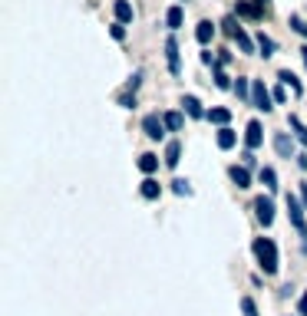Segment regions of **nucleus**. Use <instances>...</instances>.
Segmentation results:
<instances>
[{
	"label": "nucleus",
	"mask_w": 307,
	"mask_h": 316,
	"mask_svg": "<svg viewBox=\"0 0 307 316\" xmlns=\"http://www.w3.org/2000/svg\"><path fill=\"white\" fill-rule=\"evenodd\" d=\"M251 250H254L258 267L264 270V277H274V273H277V267H281V257H277V244L271 241V237H254Z\"/></svg>",
	"instance_id": "f257e3e1"
},
{
	"label": "nucleus",
	"mask_w": 307,
	"mask_h": 316,
	"mask_svg": "<svg viewBox=\"0 0 307 316\" xmlns=\"http://www.w3.org/2000/svg\"><path fill=\"white\" fill-rule=\"evenodd\" d=\"M142 132H145V138H152V142H162L165 132H169V125H165V119L159 116V112H149V116L142 119Z\"/></svg>",
	"instance_id": "f03ea898"
},
{
	"label": "nucleus",
	"mask_w": 307,
	"mask_h": 316,
	"mask_svg": "<svg viewBox=\"0 0 307 316\" xmlns=\"http://www.w3.org/2000/svg\"><path fill=\"white\" fill-rule=\"evenodd\" d=\"M274 96H271V89L264 86L261 79H251V105H254V109H261V112H271L274 109Z\"/></svg>",
	"instance_id": "7ed1b4c3"
},
{
	"label": "nucleus",
	"mask_w": 307,
	"mask_h": 316,
	"mask_svg": "<svg viewBox=\"0 0 307 316\" xmlns=\"http://www.w3.org/2000/svg\"><path fill=\"white\" fill-rule=\"evenodd\" d=\"M304 201L297 198V194H288V217H291V227L301 231V234H307V221H304Z\"/></svg>",
	"instance_id": "20e7f679"
},
{
	"label": "nucleus",
	"mask_w": 307,
	"mask_h": 316,
	"mask_svg": "<svg viewBox=\"0 0 307 316\" xmlns=\"http://www.w3.org/2000/svg\"><path fill=\"white\" fill-rule=\"evenodd\" d=\"M254 217H258V224H261V227H271V224H274V201L271 198H254Z\"/></svg>",
	"instance_id": "39448f33"
},
{
	"label": "nucleus",
	"mask_w": 307,
	"mask_h": 316,
	"mask_svg": "<svg viewBox=\"0 0 307 316\" xmlns=\"http://www.w3.org/2000/svg\"><path fill=\"white\" fill-rule=\"evenodd\" d=\"M271 142H274V152L281 158H297L294 155V145H297L294 135H288V132H274V138H271Z\"/></svg>",
	"instance_id": "423d86ee"
},
{
	"label": "nucleus",
	"mask_w": 307,
	"mask_h": 316,
	"mask_svg": "<svg viewBox=\"0 0 307 316\" xmlns=\"http://www.w3.org/2000/svg\"><path fill=\"white\" fill-rule=\"evenodd\" d=\"M165 63H169V73H172V76L182 73V56H178V40H175V37L165 40Z\"/></svg>",
	"instance_id": "0eeeda50"
},
{
	"label": "nucleus",
	"mask_w": 307,
	"mask_h": 316,
	"mask_svg": "<svg viewBox=\"0 0 307 316\" xmlns=\"http://www.w3.org/2000/svg\"><path fill=\"white\" fill-rule=\"evenodd\" d=\"M261 142H264V129L258 119H251L245 129V149H261Z\"/></svg>",
	"instance_id": "6e6552de"
},
{
	"label": "nucleus",
	"mask_w": 307,
	"mask_h": 316,
	"mask_svg": "<svg viewBox=\"0 0 307 316\" xmlns=\"http://www.w3.org/2000/svg\"><path fill=\"white\" fill-rule=\"evenodd\" d=\"M215 33H218V26H215L212 20H201V23L195 26V40H198L201 46H208V43H212V40H215Z\"/></svg>",
	"instance_id": "1a4fd4ad"
},
{
	"label": "nucleus",
	"mask_w": 307,
	"mask_h": 316,
	"mask_svg": "<svg viewBox=\"0 0 307 316\" xmlns=\"http://www.w3.org/2000/svg\"><path fill=\"white\" fill-rule=\"evenodd\" d=\"M261 7H258L254 4V0H251V4H248V0H238V4H235V17H248V20H261Z\"/></svg>",
	"instance_id": "9d476101"
},
{
	"label": "nucleus",
	"mask_w": 307,
	"mask_h": 316,
	"mask_svg": "<svg viewBox=\"0 0 307 316\" xmlns=\"http://www.w3.org/2000/svg\"><path fill=\"white\" fill-rule=\"evenodd\" d=\"M113 17L119 20V23H132L136 10H132V4H129V0H113Z\"/></svg>",
	"instance_id": "9b49d317"
},
{
	"label": "nucleus",
	"mask_w": 307,
	"mask_h": 316,
	"mask_svg": "<svg viewBox=\"0 0 307 316\" xmlns=\"http://www.w3.org/2000/svg\"><path fill=\"white\" fill-rule=\"evenodd\" d=\"M139 194H142L145 201H156L159 194H162V185H159V181L152 178V175H145V181H142V185H139Z\"/></svg>",
	"instance_id": "f8f14e48"
},
{
	"label": "nucleus",
	"mask_w": 307,
	"mask_h": 316,
	"mask_svg": "<svg viewBox=\"0 0 307 316\" xmlns=\"http://www.w3.org/2000/svg\"><path fill=\"white\" fill-rule=\"evenodd\" d=\"M228 178L235 181L238 188H251V175H248V165H232L228 168Z\"/></svg>",
	"instance_id": "ddd939ff"
},
{
	"label": "nucleus",
	"mask_w": 307,
	"mask_h": 316,
	"mask_svg": "<svg viewBox=\"0 0 307 316\" xmlns=\"http://www.w3.org/2000/svg\"><path fill=\"white\" fill-rule=\"evenodd\" d=\"M182 23H185V10L182 7H169V10H165V26H169V30H182Z\"/></svg>",
	"instance_id": "4468645a"
},
{
	"label": "nucleus",
	"mask_w": 307,
	"mask_h": 316,
	"mask_svg": "<svg viewBox=\"0 0 307 316\" xmlns=\"http://www.w3.org/2000/svg\"><path fill=\"white\" fill-rule=\"evenodd\" d=\"M235 145H238V132L228 129V125H221V129H218V149L228 152V149H235Z\"/></svg>",
	"instance_id": "2eb2a0df"
},
{
	"label": "nucleus",
	"mask_w": 307,
	"mask_h": 316,
	"mask_svg": "<svg viewBox=\"0 0 307 316\" xmlns=\"http://www.w3.org/2000/svg\"><path fill=\"white\" fill-rule=\"evenodd\" d=\"M182 109H185V116H192V119H205V116H208L195 96H182Z\"/></svg>",
	"instance_id": "dca6fc26"
},
{
	"label": "nucleus",
	"mask_w": 307,
	"mask_h": 316,
	"mask_svg": "<svg viewBox=\"0 0 307 316\" xmlns=\"http://www.w3.org/2000/svg\"><path fill=\"white\" fill-rule=\"evenodd\" d=\"M277 79H281L284 86H291V93H294V96H304V82L297 79L291 69H281V73H277Z\"/></svg>",
	"instance_id": "f3484780"
},
{
	"label": "nucleus",
	"mask_w": 307,
	"mask_h": 316,
	"mask_svg": "<svg viewBox=\"0 0 307 316\" xmlns=\"http://www.w3.org/2000/svg\"><path fill=\"white\" fill-rule=\"evenodd\" d=\"M254 43H258V56H264V60H268V56H274V50H277V43L268 37V33H258Z\"/></svg>",
	"instance_id": "a211bd4d"
},
{
	"label": "nucleus",
	"mask_w": 307,
	"mask_h": 316,
	"mask_svg": "<svg viewBox=\"0 0 307 316\" xmlns=\"http://www.w3.org/2000/svg\"><path fill=\"white\" fill-rule=\"evenodd\" d=\"M178 158H182V142H175V138H172V142L165 145V158H162V161H165L169 168H175Z\"/></svg>",
	"instance_id": "6ab92c4d"
},
{
	"label": "nucleus",
	"mask_w": 307,
	"mask_h": 316,
	"mask_svg": "<svg viewBox=\"0 0 307 316\" xmlns=\"http://www.w3.org/2000/svg\"><path fill=\"white\" fill-rule=\"evenodd\" d=\"M139 171H142V175H152V171H159V155H152V152L139 155Z\"/></svg>",
	"instance_id": "aec40b11"
},
{
	"label": "nucleus",
	"mask_w": 307,
	"mask_h": 316,
	"mask_svg": "<svg viewBox=\"0 0 307 316\" xmlns=\"http://www.w3.org/2000/svg\"><path fill=\"white\" fill-rule=\"evenodd\" d=\"M232 89H235V96H238L241 102H248V105H251V82L245 79V76H238V79H235V86H232Z\"/></svg>",
	"instance_id": "412c9836"
},
{
	"label": "nucleus",
	"mask_w": 307,
	"mask_h": 316,
	"mask_svg": "<svg viewBox=\"0 0 307 316\" xmlns=\"http://www.w3.org/2000/svg\"><path fill=\"white\" fill-rule=\"evenodd\" d=\"M288 125H291V132H294L297 145H307V125L301 122V119H297V116H291V119H288Z\"/></svg>",
	"instance_id": "4be33fe9"
},
{
	"label": "nucleus",
	"mask_w": 307,
	"mask_h": 316,
	"mask_svg": "<svg viewBox=\"0 0 307 316\" xmlns=\"http://www.w3.org/2000/svg\"><path fill=\"white\" fill-rule=\"evenodd\" d=\"M232 40H235V43H238V50H241V53H254V50H258V43H254V40L248 37L245 30H238V33H235Z\"/></svg>",
	"instance_id": "5701e85b"
},
{
	"label": "nucleus",
	"mask_w": 307,
	"mask_h": 316,
	"mask_svg": "<svg viewBox=\"0 0 307 316\" xmlns=\"http://www.w3.org/2000/svg\"><path fill=\"white\" fill-rule=\"evenodd\" d=\"M258 178H261V185L268 188V191H277V171H274V168H261Z\"/></svg>",
	"instance_id": "b1692460"
},
{
	"label": "nucleus",
	"mask_w": 307,
	"mask_h": 316,
	"mask_svg": "<svg viewBox=\"0 0 307 316\" xmlns=\"http://www.w3.org/2000/svg\"><path fill=\"white\" fill-rule=\"evenodd\" d=\"M165 125H169V132H182V125H185V116L182 112H165Z\"/></svg>",
	"instance_id": "393cba45"
},
{
	"label": "nucleus",
	"mask_w": 307,
	"mask_h": 316,
	"mask_svg": "<svg viewBox=\"0 0 307 316\" xmlns=\"http://www.w3.org/2000/svg\"><path fill=\"white\" fill-rule=\"evenodd\" d=\"M208 122H215V125H218V129H221V125H228V119H232V112H228V109H208Z\"/></svg>",
	"instance_id": "a878e982"
},
{
	"label": "nucleus",
	"mask_w": 307,
	"mask_h": 316,
	"mask_svg": "<svg viewBox=\"0 0 307 316\" xmlns=\"http://www.w3.org/2000/svg\"><path fill=\"white\" fill-rule=\"evenodd\" d=\"M212 69H215V86H218V89H232V86H235L232 76H228L225 69H221V63H218V66H212Z\"/></svg>",
	"instance_id": "bb28decb"
},
{
	"label": "nucleus",
	"mask_w": 307,
	"mask_h": 316,
	"mask_svg": "<svg viewBox=\"0 0 307 316\" xmlns=\"http://www.w3.org/2000/svg\"><path fill=\"white\" fill-rule=\"evenodd\" d=\"M288 23H291V30H297V33H301V37L307 40V20H304V17H297V13H291V20H288Z\"/></svg>",
	"instance_id": "cd10ccee"
},
{
	"label": "nucleus",
	"mask_w": 307,
	"mask_h": 316,
	"mask_svg": "<svg viewBox=\"0 0 307 316\" xmlns=\"http://www.w3.org/2000/svg\"><path fill=\"white\" fill-rule=\"evenodd\" d=\"M119 105H122V109H136V105H139L136 93H129V89H125V93H119Z\"/></svg>",
	"instance_id": "c85d7f7f"
},
{
	"label": "nucleus",
	"mask_w": 307,
	"mask_h": 316,
	"mask_svg": "<svg viewBox=\"0 0 307 316\" xmlns=\"http://www.w3.org/2000/svg\"><path fill=\"white\" fill-rule=\"evenodd\" d=\"M221 30H225L228 37H235V33L241 30V26H238V20H235V17H225V20H221Z\"/></svg>",
	"instance_id": "c756f323"
},
{
	"label": "nucleus",
	"mask_w": 307,
	"mask_h": 316,
	"mask_svg": "<svg viewBox=\"0 0 307 316\" xmlns=\"http://www.w3.org/2000/svg\"><path fill=\"white\" fill-rule=\"evenodd\" d=\"M241 313H245V316H258V303L251 297H241Z\"/></svg>",
	"instance_id": "7c9ffc66"
},
{
	"label": "nucleus",
	"mask_w": 307,
	"mask_h": 316,
	"mask_svg": "<svg viewBox=\"0 0 307 316\" xmlns=\"http://www.w3.org/2000/svg\"><path fill=\"white\" fill-rule=\"evenodd\" d=\"M172 191H175V194H192V185H188L185 178H175V181H172Z\"/></svg>",
	"instance_id": "2f4dec72"
},
{
	"label": "nucleus",
	"mask_w": 307,
	"mask_h": 316,
	"mask_svg": "<svg viewBox=\"0 0 307 316\" xmlns=\"http://www.w3.org/2000/svg\"><path fill=\"white\" fill-rule=\"evenodd\" d=\"M139 82H142V69H136V73L129 76V82H125V89H129V93H136V89H139Z\"/></svg>",
	"instance_id": "473e14b6"
},
{
	"label": "nucleus",
	"mask_w": 307,
	"mask_h": 316,
	"mask_svg": "<svg viewBox=\"0 0 307 316\" xmlns=\"http://www.w3.org/2000/svg\"><path fill=\"white\" fill-rule=\"evenodd\" d=\"M109 33H113V40H125V23H119V20H116V23L109 26Z\"/></svg>",
	"instance_id": "72a5a7b5"
},
{
	"label": "nucleus",
	"mask_w": 307,
	"mask_h": 316,
	"mask_svg": "<svg viewBox=\"0 0 307 316\" xmlns=\"http://www.w3.org/2000/svg\"><path fill=\"white\" fill-rule=\"evenodd\" d=\"M201 63H205V66H218V60L212 56V50H208V46L201 50Z\"/></svg>",
	"instance_id": "f704fd0d"
},
{
	"label": "nucleus",
	"mask_w": 307,
	"mask_h": 316,
	"mask_svg": "<svg viewBox=\"0 0 307 316\" xmlns=\"http://www.w3.org/2000/svg\"><path fill=\"white\" fill-rule=\"evenodd\" d=\"M297 316H307V290L297 297Z\"/></svg>",
	"instance_id": "c9c22d12"
},
{
	"label": "nucleus",
	"mask_w": 307,
	"mask_h": 316,
	"mask_svg": "<svg viewBox=\"0 0 307 316\" xmlns=\"http://www.w3.org/2000/svg\"><path fill=\"white\" fill-rule=\"evenodd\" d=\"M241 165L254 168V149H245V155H241Z\"/></svg>",
	"instance_id": "e433bc0d"
},
{
	"label": "nucleus",
	"mask_w": 307,
	"mask_h": 316,
	"mask_svg": "<svg viewBox=\"0 0 307 316\" xmlns=\"http://www.w3.org/2000/svg\"><path fill=\"white\" fill-rule=\"evenodd\" d=\"M271 96H274V102H284V99H288V93H284L281 86H277V89H274V93H271Z\"/></svg>",
	"instance_id": "4c0bfd02"
},
{
	"label": "nucleus",
	"mask_w": 307,
	"mask_h": 316,
	"mask_svg": "<svg viewBox=\"0 0 307 316\" xmlns=\"http://www.w3.org/2000/svg\"><path fill=\"white\" fill-rule=\"evenodd\" d=\"M297 165H301L304 171H307V155H304V152H301V155H297Z\"/></svg>",
	"instance_id": "58836bf2"
},
{
	"label": "nucleus",
	"mask_w": 307,
	"mask_h": 316,
	"mask_svg": "<svg viewBox=\"0 0 307 316\" xmlns=\"http://www.w3.org/2000/svg\"><path fill=\"white\" fill-rule=\"evenodd\" d=\"M301 201L307 205V181H301Z\"/></svg>",
	"instance_id": "ea45409f"
},
{
	"label": "nucleus",
	"mask_w": 307,
	"mask_h": 316,
	"mask_svg": "<svg viewBox=\"0 0 307 316\" xmlns=\"http://www.w3.org/2000/svg\"><path fill=\"white\" fill-rule=\"evenodd\" d=\"M254 4L261 7V10H268V7H271V0H254Z\"/></svg>",
	"instance_id": "a19ab883"
},
{
	"label": "nucleus",
	"mask_w": 307,
	"mask_h": 316,
	"mask_svg": "<svg viewBox=\"0 0 307 316\" xmlns=\"http://www.w3.org/2000/svg\"><path fill=\"white\" fill-rule=\"evenodd\" d=\"M301 60H304V69H307V46H301Z\"/></svg>",
	"instance_id": "79ce46f5"
}]
</instances>
